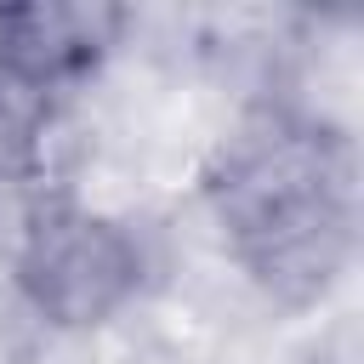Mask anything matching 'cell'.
<instances>
[{"label": "cell", "instance_id": "obj_2", "mask_svg": "<svg viewBox=\"0 0 364 364\" xmlns=\"http://www.w3.org/2000/svg\"><path fill=\"white\" fill-rule=\"evenodd\" d=\"M154 250L142 222L85 199H40L11 245V290L51 330H102L142 301Z\"/></svg>", "mask_w": 364, "mask_h": 364}, {"label": "cell", "instance_id": "obj_3", "mask_svg": "<svg viewBox=\"0 0 364 364\" xmlns=\"http://www.w3.org/2000/svg\"><path fill=\"white\" fill-rule=\"evenodd\" d=\"M102 6H0V114H34L74 91L119 40Z\"/></svg>", "mask_w": 364, "mask_h": 364}, {"label": "cell", "instance_id": "obj_1", "mask_svg": "<svg viewBox=\"0 0 364 364\" xmlns=\"http://www.w3.org/2000/svg\"><path fill=\"white\" fill-rule=\"evenodd\" d=\"M205 199L228 262L267 307H318L358 256V148L330 114L296 102L245 114Z\"/></svg>", "mask_w": 364, "mask_h": 364}]
</instances>
